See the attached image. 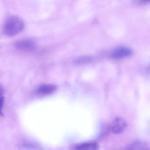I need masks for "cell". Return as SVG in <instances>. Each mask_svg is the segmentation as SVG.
I'll return each instance as SVG.
<instances>
[{
	"instance_id": "1",
	"label": "cell",
	"mask_w": 150,
	"mask_h": 150,
	"mask_svg": "<svg viewBox=\"0 0 150 150\" xmlns=\"http://www.w3.org/2000/svg\"><path fill=\"white\" fill-rule=\"evenodd\" d=\"M24 23L23 20L16 16L8 17L4 23L3 31L8 36H14L20 34L23 30Z\"/></svg>"
},
{
	"instance_id": "2",
	"label": "cell",
	"mask_w": 150,
	"mask_h": 150,
	"mask_svg": "<svg viewBox=\"0 0 150 150\" xmlns=\"http://www.w3.org/2000/svg\"><path fill=\"white\" fill-rule=\"evenodd\" d=\"M127 126L126 121L120 117H115L111 123L110 131L114 134H119L124 131Z\"/></svg>"
},
{
	"instance_id": "3",
	"label": "cell",
	"mask_w": 150,
	"mask_h": 150,
	"mask_svg": "<svg viewBox=\"0 0 150 150\" xmlns=\"http://www.w3.org/2000/svg\"><path fill=\"white\" fill-rule=\"evenodd\" d=\"M132 54V51L130 48L125 46H120L112 51L111 57L113 59H122L130 57Z\"/></svg>"
},
{
	"instance_id": "4",
	"label": "cell",
	"mask_w": 150,
	"mask_h": 150,
	"mask_svg": "<svg viewBox=\"0 0 150 150\" xmlns=\"http://www.w3.org/2000/svg\"><path fill=\"white\" fill-rule=\"evenodd\" d=\"M16 48L23 52H30L36 48L35 42L29 39H24L17 41L15 44Z\"/></svg>"
},
{
	"instance_id": "5",
	"label": "cell",
	"mask_w": 150,
	"mask_h": 150,
	"mask_svg": "<svg viewBox=\"0 0 150 150\" xmlns=\"http://www.w3.org/2000/svg\"><path fill=\"white\" fill-rule=\"evenodd\" d=\"M57 86L52 84H44L39 86L36 89V93L39 95L46 96L54 93Z\"/></svg>"
},
{
	"instance_id": "6",
	"label": "cell",
	"mask_w": 150,
	"mask_h": 150,
	"mask_svg": "<svg viewBox=\"0 0 150 150\" xmlns=\"http://www.w3.org/2000/svg\"><path fill=\"white\" fill-rule=\"evenodd\" d=\"M97 143L93 141L84 142L77 144L74 146L73 149L76 150H96L99 149Z\"/></svg>"
},
{
	"instance_id": "7",
	"label": "cell",
	"mask_w": 150,
	"mask_h": 150,
	"mask_svg": "<svg viewBox=\"0 0 150 150\" xmlns=\"http://www.w3.org/2000/svg\"><path fill=\"white\" fill-rule=\"evenodd\" d=\"M148 146L146 143L141 141L133 142L129 146V149L132 150H144L148 149Z\"/></svg>"
},
{
	"instance_id": "8",
	"label": "cell",
	"mask_w": 150,
	"mask_h": 150,
	"mask_svg": "<svg viewBox=\"0 0 150 150\" xmlns=\"http://www.w3.org/2000/svg\"><path fill=\"white\" fill-rule=\"evenodd\" d=\"M140 2L142 4H146L150 2V0H140Z\"/></svg>"
}]
</instances>
